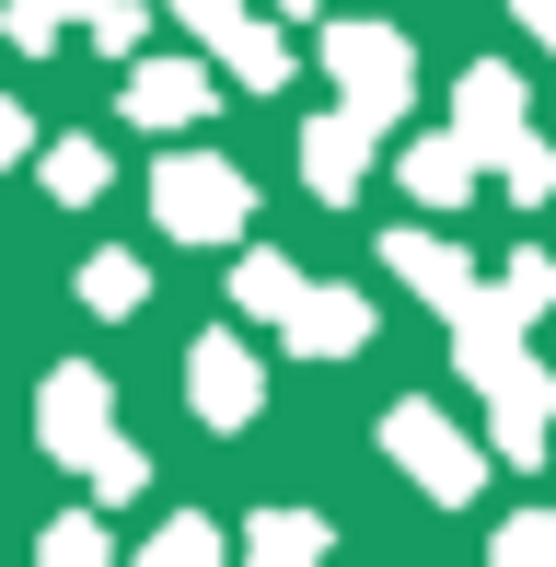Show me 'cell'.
I'll use <instances>...</instances> for the list:
<instances>
[{
	"label": "cell",
	"mask_w": 556,
	"mask_h": 567,
	"mask_svg": "<svg viewBox=\"0 0 556 567\" xmlns=\"http://www.w3.org/2000/svg\"><path fill=\"white\" fill-rule=\"evenodd\" d=\"M47 452L82 463L93 498H128V486H140V452L105 441V382H93V371H59V382H47Z\"/></svg>",
	"instance_id": "obj_1"
},
{
	"label": "cell",
	"mask_w": 556,
	"mask_h": 567,
	"mask_svg": "<svg viewBox=\"0 0 556 567\" xmlns=\"http://www.w3.org/2000/svg\"><path fill=\"white\" fill-rule=\"evenodd\" d=\"M325 70H337L348 116H371V127H394V116H406V93H418V59H406L394 23H337V35H325Z\"/></svg>",
	"instance_id": "obj_2"
},
{
	"label": "cell",
	"mask_w": 556,
	"mask_h": 567,
	"mask_svg": "<svg viewBox=\"0 0 556 567\" xmlns=\"http://www.w3.org/2000/svg\"><path fill=\"white\" fill-rule=\"evenodd\" d=\"M452 140H464V151H498L522 197H545V186H556V163H545L534 140H522V82H511V70H464V105H452Z\"/></svg>",
	"instance_id": "obj_3"
},
{
	"label": "cell",
	"mask_w": 556,
	"mask_h": 567,
	"mask_svg": "<svg viewBox=\"0 0 556 567\" xmlns=\"http://www.w3.org/2000/svg\"><path fill=\"white\" fill-rule=\"evenodd\" d=\"M151 209H163V231H186V244H233V231H244V174H233V163H186V151H174L163 186H151Z\"/></svg>",
	"instance_id": "obj_4"
},
{
	"label": "cell",
	"mask_w": 556,
	"mask_h": 567,
	"mask_svg": "<svg viewBox=\"0 0 556 567\" xmlns=\"http://www.w3.org/2000/svg\"><path fill=\"white\" fill-rule=\"evenodd\" d=\"M383 441H394V463H418V475H429V498H464V486H475V452L441 429V405H394Z\"/></svg>",
	"instance_id": "obj_5"
},
{
	"label": "cell",
	"mask_w": 556,
	"mask_h": 567,
	"mask_svg": "<svg viewBox=\"0 0 556 567\" xmlns=\"http://www.w3.org/2000/svg\"><path fill=\"white\" fill-rule=\"evenodd\" d=\"M174 12H186V23H197V35H209V47H220V59H233V70H244V82H267V93H278V82H290V59H278V35H256V23H244V0H174Z\"/></svg>",
	"instance_id": "obj_6"
},
{
	"label": "cell",
	"mask_w": 556,
	"mask_h": 567,
	"mask_svg": "<svg viewBox=\"0 0 556 567\" xmlns=\"http://www.w3.org/2000/svg\"><path fill=\"white\" fill-rule=\"evenodd\" d=\"M360 337H371V301H360V290H301V301H290V348L337 359V348H360Z\"/></svg>",
	"instance_id": "obj_7"
},
{
	"label": "cell",
	"mask_w": 556,
	"mask_h": 567,
	"mask_svg": "<svg viewBox=\"0 0 556 567\" xmlns=\"http://www.w3.org/2000/svg\"><path fill=\"white\" fill-rule=\"evenodd\" d=\"M128 116H140V127H186V116H209V70H186V59H151L140 82H128Z\"/></svg>",
	"instance_id": "obj_8"
},
{
	"label": "cell",
	"mask_w": 556,
	"mask_h": 567,
	"mask_svg": "<svg viewBox=\"0 0 556 567\" xmlns=\"http://www.w3.org/2000/svg\"><path fill=\"white\" fill-rule=\"evenodd\" d=\"M197 405H209L220 429H244V417H256V359H244L233 337H209V348H197Z\"/></svg>",
	"instance_id": "obj_9"
},
{
	"label": "cell",
	"mask_w": 556,
	"mask_h": 567,
	"mask_svg": "<svg viewBox=\"0 0 556 567\" xmlns=\"http://www.w3.org/2000/svg\"><path fill=\"white\" fill-rule=\"evenodd\" d=\"M360 151H371V116H325L313 140H301V163H313L325 197H348V186H360Z\"/></svg>",
	"instance_id": "obj_10"
},
{
	"label": "cell",
	"mask_w": 556,
	"mask_h": 567,
	"mask_svg": "<svg viewBox=\"0 0 556 567\" xmlns=\"http://www.w3.org/2000/svg\"><path fill=\"white\" fill-rule=\"evenodd\" d=\"M406 186L429 197V209H452V197L475 186V151H464V140H418V151H406Z\"/></svg>",
	"instance_id": "obj_11"
},
{
	"label": "cell",
	"mask_w": 556,
	"mask_h": 567,
	"mask_svg": "<svg viewBox=\"0 0 556 567\" xmlns=\"http://www.w3.org/2000/svg\"><path fill=\"white\" fill-rule=\"evenodd\" d=\"M256 567H325V522L313 509H267L256 522Z\"/></svg>",
	"instance_id": "obj_12"
},
{
	"label": "cell",
	"mask_w": 556,
	"mask_h": 567,
	"mask_svg": "<svg viewBox=\"0 0 556 567\" xmlns=\"http://www.w3.org/2000/svg\"><path fill=\"white\" fill-rule=\"evenodd\" d=\"M47 197H105V151H93V140H59V151H47Z\"/></svg>",
	"instance_id": "obj_13"
},
{
	"label": "cell",
	"mask_w": 556,
	"mask_h": 567,
	"mask_svg": "<svg viewBox=\"0 0 556 567\" xmlns=\"http://www.w3.org/2000/svg\"><path fill=\"white\" fill-rule=\"evenodd\" d=\"M290 301H301V267H278V255H244V313H278V324H290Z\"/></svg>",
	"instance_id": "obj_14"
},
{
	"label": "cell",
	"mask_w": 556,
	"mask_h": 567,
	"mask_svg": "<svg viewBox=\"0 0 556 567\" xmlns=\"http://www.w3.org/2000/svg\"><path fill=\"white\" fill-rule=\"evenodd\" d=\"M82 301H93V313H140V267H128V255H93V267H82Z\"/></svg>",
	"instance_id": "obj_15"
},
{
	"label": "cell",
	"mask_w": 556,
	"mask_h": 567,
	"mask_svg": "<svg viewBox=\"0 0 556 567\" xmlns=\"http://www.w3.org/2000/svg\"><path fill=\"white\" fill-rule=\"evenodd\" d=\"M140 567H220V533H209V522H174V533H151Z\"/></svg>",
	"instance_id": "obj_16"
},
{
	"label": "cell",
	"mask_w": 556,
	"mask_h": 567,
	"mask_svg": "<svg viewBox=\"0 0 556 567\" xmlns=\"http://www.w3.org/2000/svg\"><path fill=\"white\" fill-rule=\"evenodd\" d=\"M498 567H556V509H522V522L498 533Z\"/></svg>",
	"instance_id": "obj_17"
},
{
	"label": "cell",
	"mask_w": 556,
	"mask_h": 567,
	"mask_svg": "<svg viewBox=\"0 0 556 567\" xmlns=\"http://www.w3.org/2000/svg\"><path fill=\"white\" fill-rule=\"evenodd\" d=\"M70 12H93V0H12V35H23V47H47Z\"/></svg>",
	"instance_id": "obj_18"
},
{
	"label": "cell",
	"mask_w": 556,
	"mask_h": 567,
	"mask_svg": "<svg viewBox=\"0 0 556 567\" xmlns=\"http://www.w3.org/2000/svg\"><path fill=\"white\" fill-rule=\"evenodd\" d=\"M47 567H105V533H93V522H59V533H47Z\"/></svg>",
	"instance_id": "obj_19"
},
{
	"label": "cell",
	"mask_w": 556,
	"mask_h": 567,
	"mask_svg": "<svg viewBox=\"0 0 556 567\" xmlns=\"http://www.w3.org/2000/svg\"><path fill=\"white\" fill-rule=\"evenodd\" d=\"M23 140H35V127H23V105H0V163H12Z\"/></svg>",
	"instance_id": "obj_20"
},
{
	"label": "cell",
	"mask_w": 556,
	"mask_h": 567,
	"mask_svg": "<svg viewBox=\"0 0 556 567\" xmlns=\"http://www.w3.org/2000/svg\"><path fill=\"white\" fill-rule=\"evenodd\" d=\"M290 12H313V0H290Z\"/></svg>",
	"instance_id": "obj_21"
}]
</instances>
